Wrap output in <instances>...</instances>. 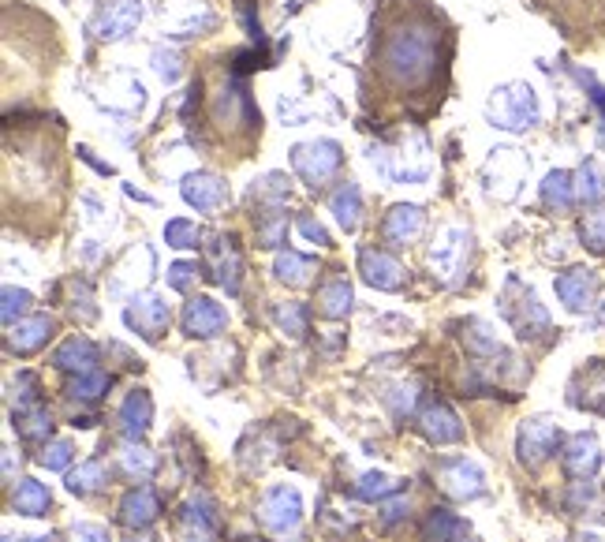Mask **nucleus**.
<instances>
[{
  "label": "nucleus",
  "mask_w": 605,
  "mask_h": 542,
  "mask_svg": "<svg viewBox=\"0 0 605 542\" xmlns=\"http://www.w3.org/2000/svg\"><path fill=\"white\" fill-rule=\"evenodd\" d=\"M437 64H441V34H437L434 15L411 8L385 30L378 49V72L393 90L419 94L426 86H434Z\"/></svg>",
  "instance_id": "obj_1"
},
{
  "label": "nucleus",
  "mask_w": 605,
  "mask_h": 542,
  "mask_svg": "<svg viewBox=\"0 0 605 542\" xmlns=\"http://www.w3.org/2000/svg\"><path fill=\"white\" fill-rule=\"evenodd\" d=\"M490 116L497 128H508V131H523L531 128L538 120V101H535V90L531 86H505V90H497V98L490 105Z\"/></svg>",
  "instance_id": "obj_2"
},
{
  "label": "nucleus",
  "mask_w": 605,
  "mask_h": 542,
  "mask_svg": "<svg viewBox=\"0 0 605 542\" xmlns=\"http://www.w3.org/2000/svg\"><path fill=\"white\" fill-rule=\"evenodd\" d=\"M542 8L557 15L561 27L583 30V38L605 27V0H542Z\"/></svg>",
  "instance_id": "obj_3"
},
{
  "label": "nucleus",
  "mask_w": 605,
  "mask_h": 542,
  "mask_svg": "<svg viewBox=\"0 0 605 542\" xmlns=\"http://www.w3.org/2000/svg\"><path fill=\"white\" fill-rule=\"evenodd\" d=\"M299 513H303V505H299V494L296 490H288V486H273L262 505H258V520H262V528L277 531H292L299 524Z\"/></svg>",
  "instance_id": "obj_4"
},
{
  "label": "nucleus",
  "mask_w": 605,
  "mask_h": 542,
  "mask_svg": "<svg viewBox=\"0 0 605 542\" xmlns=\"http://www.w3.org/2000/svg\"><path fill=\"white\" fill-rule=\"evenodd\" d=\"M292 165L296 172L307 180L310 187L325 184L333 172L340 169V146L337 143H310V146H299L292 154Z\"/></svg>",
  "instance_id": "obj_5"
},
{
  "label": "nucleus",
  "mask_w": 605,
  "mask_h": 542,
  "mask_svg": "<svg viewBox=\"0 0 605 542\" xmlns=\"http://www.w3.org/2000/svg\"><path fill=\"white\" fill-rule=\"evenodd\" d=\"M561 445V430L549 419H527L520 430V460L527 468H538L542 460H549Z\"/></svg>",
  "instance_id": "obj_6"
},
{
  "label": "nucleus",
  "mask_w": 605,
  "mask_h": 542,
  "mask_svg": "<svg viewBox=\"0 0 605 542\" xmlns=\"http://www.w3.org/2000/svg\"><path fill=\"white\" fill-rule=\"evenodd\" d=\"M172 314H169V303H161L157 296H142L127 307V326L139 329L146 341H157L165 329H169Z\"/></svg>",
  "instance_id": "obj_7"
},
{
  "label": "nucleus",
  "mask_w": 605,
  "mask_h": 542,
  "mask_svg": "<svg viewBox=\"0 0 605 542\" xmlns=\"http://www.w3.org/2000/svg\"><path fill=\"white\" fill-rule=\"evenodd\" d=\"M557 296L564 300L568 311H587V307H594V296H598V277L591 270L576 266V270L557 277Z\"/></svg>",
  "instance_id": "obj_8"
},
{
  "label": "nucleus",
  "mask_w": 605,
  "mask_h": 542,
  "mask_svg": "<svg viewBox=\"0 0 605 542\" xmlns=\"http://www.w3.org/2000/svg\"><path fill=\"white\" fill-rule=\"evenodd\" d=\"M225 326H228V314L213 300H206V296L191 300L187 311H183V333H187V337H217Z\"/></svg>",
  "instance_id": "obj_9"
},
{
  "label": "nucleus",
  "mask_w": 605,
  "mask_h": 542,
  "mask_svg": "<svg viewBox=\"0 0 605 542\" xmlns=\"http://www.w3.org/2000/svg\"><path fill=\"white\" fill-rule=\"evenodd\" d=\"M602 468V449L594 442V434H576L564 445V471L572 479H591L594 471Z\"/></svg>",
  "instance_id": "obj_10"
},
{
  "label": "nucleus",
  "mask_w": 605,
  "mask_h": 542,
  "mask_svg": "<svg viewBox=\"0 0 605 542\" xmlns=\"http://www.w3.org/2000/svg\"><path fill=\"white\" fill-rule=\"evenodd\" d=\"M437 479L452 498H479L482 494V471L471 460H445Z\"/></svg>",
  "instance_id": "obj_11"
},
{
  "label": "nucleus",
  "mask_w": 605,
  "mask_h": 542,
  "mask_svg": "<svg viewBox=\"0 0 605 542\" xmlns=\"http://www.w3.org/2000/svg\"><path fill=\"white\" fill-rule=\"evenodd\" d=\"M419 427H423V434L430 438L434 445H449V442H460V434H464V427H460V419L452 415L449 404H430L423 415H419Z\"/></svg>",
  "instance_id": "obj_12"
},
{
  "label": "nucleus",
  "mask_w": 605,
  "mask_h": 542,
  "mask_svg": "<svg viewBox=\"0 0 605 542\" xmlns=\"http://www.w3.org/2000/svg\"><path fill=\"white\" fill-rule=\"evenodd\" d=\"M157 513H161V501L150 486H135L124 501H120V520H124L127 528H146V524H154Z\"/></svg>",
  "instance_id": "obj_13"
},
{
  "label": "nucleus",
  "mask_w": 605,
  "mask_h": 542,
  "mask_svg": "<svg viewBox=\"0 0 605 542\" xmlns=\"http://www.w3.org/2000/svg\"><path fill=\"white\" fill-rule=\"evenodd\" d=\"M49 337H53V318H49V314H34L27 322L12 326V333H8V348L19 352V356H27V352H38Z\"/></svg>",
  "instance_id": "obj_14"
},
{
  "label": "nucleus",
  "mask_w": 605,
  "mask_h": 542,
  "mask_svg": "<svg viewBox=\"0 0 605 542\" xmlns=\"http://www.w3.org/2000/svg\"><path fill=\"white\" fill-rule=\"evenodd\" d=\"M139 19H142L139 0H113V4L101 8V38H124Z\"/></svg>",
  "instance_id": "obj_15"
},
{
  "label": "nucleus",
  "mask_w": 605,
  "mask_h": 542,
  "mask_svg": "<svg viewBox=\"0 0 605 542\" xmlns=\"http://www.w3.org/2000/svg\"><path fill=\"white\" fill-rule=\"evenodd\" d=\"M505 314H508V322L520 329V337H538V333H546L549 329V314L538 307V300L527 292V288H523L520 307H516V303H508Z\"/></svg>",
  "instance_id": "obj_16"
},
{
  "label": "nucleus",
  "mask_w": 605,
  "mask_h": 542,
  "mask_svg": "<svg viewBox=\"0 0 605 542\" xmlns=\"http://www.w3.org/2000/svg\"><path fill=\"white\" fill-rule=\"evenodd\" d=\"M381 232H385V240H389V243L415 240V236L423 232V210H419V206H396L393 214L385 217Z\"/></svg>",
  "instance_id": "obj_17"
},
{
  "label": "nucleus",
  "mask_w": 605,
  "mask_h": 542,
  "mask_svg": "<svg viewBox=\"0 0 605 542\" xmlns=\"http://www.w3.org/2000/svg\"><path fill=\"white\" fill-rule=\"evenodd\" d=\"M363 273L370 285L385 288V292H396L400 288V266H396V258H389L385 251H363Z\"/></svg>",
  "instance_id": "obj_18"
},
{
  "label": "nucleus",
  "mask_w": 605,
  "mask_h": 542,
  "mask_svg": "<svg viewBox=\"0 0 605 542\" xmlns=\"http://www.w3.org/2000/svg\"><path fill=\"white\" fill-rule=\"evenodd\" d=\"M57 363L60 371H79V374H90L94 371V363H98V348L86 341V337H71L64 348L57 352Z\"/></svg>",
  "instance_id": "obj_19"
},
{
  "label": "nucleus",
  "mask_w": 605,
  "mask_h": 542,
  "mask_svg": "<svg viewBox=\"0 0 605 542\" xmlns=\"http://www.w3.org/2000/svg\"><path fill=\"white\" fill-rule=\"evenodd\" d=\"M225 184L217 180V176H191L187 184H183V199L198 206V210H213V206H221L225 202Z\"/></svg>",
  "instance_id": "obj_20"
},
{
  "label": "nucleus",
  "mask_w": 605,
  "mask_h": 542,
  "mask_svg": "<svg viewBox=\"0 0 605 542\" xmlns=\"http://www.w3.org/2000/svg\"><path fill=\"white\" fill-rule=\"evenodd\" d=\"M150 415H154L150 397H146L142 389H135V393L124 400V408H120V423H124V430L131 438H139V434H146V427H150Z\"/></svg>",
  "instance_id": "obj_21"
},
{
  "label": "nucleus",
  "mask_w": 605,
  "mask_h": 542,
  "mask_svg": "<svg viewBox=\"0 0 605 542\" xmlns=\"http://www.w3.org/2000/svg\"><path fill=\"white\" fill-rule=\"evenodd\" d=\"M318 303H322V314L325 318H344L352 311V285L344 277H329L318 292Z\"/></svg>",
  "instance_id": "obj_22"
},
{
  "label": "nucleus",
  "mask_w": 605,
  "mask_h": 542,
  "mask_svg": "<svg viewBox=\"0 0 605 542\" xmlns=\"http://www.w3.org/2000/svg\"><path fill=\"white\" fill-rule=\"evenodd\" d=\"M542 199H546L549 210L568 214L572 202H576V184H572V176H568V172H549V180L542 184Z\"/></svg>",
  "instance_id": "obj_23"
},
{
  "label": "nucleus",
  "mask_w": 605,
  "mask_h": 542,
  "mask_svg": "<svg viewBox=\"0 0 605 542\" xmlns=\"http://www.w3.org/2000/svg\"><path fill=\"white\" fill-rule=\"evenodd\" d=\"M15 513L23 516H45L49 513V490L34 479H23L19 490H15Z\"/></svg>",
  "instance_id": "obj_24"
},
{
  "label": "nucleus",
  "mask_w": 605,
  "mask_h": 542,
  "mask_svg": "<svg viewBox=\"0 0 605 542\" xmlns=\"http://www.w3.org/2000/svg\"><path fill=\"white\" fill-rule=\"evenodd\" d=\"M105 483H109V475H105V468H101L98 460H86L83 468L68 475L71 494H94V490H101Z\"/></svg>",
  "instance_id": "obj_25"
},
{
  "label": "nucleus",
  "mask_w": 605,
  "mask_h": 542,
  "mask_svg": "<svg viewBox=\"0 0 605 542\" xmlns=\"http://www.w3.org/2000/svg\"><path fill=\"white\" fill-rule=\"evenodd\" d=\"M15 427L23 430V438H49L53 419H49V412H45L42 404H30V408H19V415H15Z\"/></svg>",
  "instance_id": "obj_26"
},
{
  "label": "nucleus",
  "mask_w": 605,
  "mask_h": 542,
  "mask_svg": "<svg viewBox=\"0 0 605 542\" xmlns=\"http://www.w3.org/2000/svg\"><path fill=\"white\" fill-rule=\"evenodd\" d=\"M576 199L579 202H587V206H594V202H602L605 199V187H602V172H598V165L594 161H587L583 169L576 172Z\"/></svg>",
  "instance_id": "obj_27"
},
{
  "label": "nucleus",
  "mask_w": 605,
  "mask_h": 542,
  "mask_svg": "<svg viewBox=\"0 0 605 542\" xmlns=\"http://www.w3.org/2000/svg\"><path fill=\"white\" fill-rule=\"evenodd\" d=\"M333 214H337V221L344 229H355V225H359V191H355L352 184H344L337 195H333Z\"/></svg>",
  "instance_id": "obj_28"
},
{
  "label": "nucleus",
  "mask_w": 605,
  "mask_h": 542,
  "mask_svg": "<svg viewBox=\"0 0 605 542\" xmlns=\"http://www.w3.org/2000/svg\"><path fill=\"white\" fill-rule=\"evenodd\" d=\"M310 270H314V262L303 255H296V251H288V255L277 258V277L281 281H288V285H303L310 277Z\"/></svg>",
  "instance_id": "obj_29"
},
{
  "label": "nucleus",
  "mask_w": 605,
  "mask_h": 542,
  "mask_svg": "<svg viewBox=\"0 0 605 542\" xmlns=\"http://www.w3.org/2000/svg\"><path fill=\"white\" fill-rule=\"evenodd\" d=\"M579 232H583V243H587L591 251H605V206L583 217V229Z\"/></svg>",
  "instance_id": "obj_30"
},
{
  "label": "nucleus",
  "mask_w": 605,
  "mask_h": 542,
  "mask_svg": "<svg viewBox=\"0 0 605 542\" xmlns=\"http://www.w3.org/2000/svg\"><path fill=\"white\" fill-rule=\"evenodd\" d=\"M105 386H109V378L98 374V371H90V374H83V378H75V382L68 386V393L71 397H83V400H98Z\"/></svg>",
  "instance_id": "obj_31"
},
{
  "label": "nucleus",
  "mask_w": 605,
  "mask_h": 542,
  "mask_svg": "<svg viewBox=\"0 0 605 542\" xmlns=\"http://www.w3.org/2000/svg\"><path fill=\"white\" fill-rule=\"evenodd\" d=\"M400 490V483L396 479H389V475H363V483H359V494L363 498H385V494H396Z\"/></svg>",
  "instance_id": "obj_32"
},
{
  "label": "nucleus",
  "mask_w": 605,
  "mask_h": 542,
  "mask_svg": "<svg viewBox=\"0 0 605 542\" xmlns=\"http://www.w3.org/2000/svg\"><path fill=\"white\" fill-rule=\"evenodd\" d=\"M120 460H124L127 475H150V471H154V457H150L146 449H135V445H127Z\"/></svg>",
  "instance_id": "obj_33"
},
{
  "label": "nucleus",
  "mask_w": 605,
  "mask_h": 542,
  "mask_svg": "<svg viewBox=\"0 0 605 542\" xmlns=\"http://www.w3.org/2000/svg\"><path fill=\"white\" fill-rule=\"evenodd\" d=\"M172 247H198V229L195 225H187V221H172L169 229H165Z\"/></svg>",
  "instance_id": "obj_34"
},
{
  "label": "nucleus",
  "mask_w": 605,
  "mask_h": 542,
  "mask_svg": "<svg viewBox=\"0 0 605 542\" xmlns=\"http://www.w3.org/2000/svg\"><path fill=\"white\" fill-rule=\"evenodd\" d=\"M277 322H281L288 333H303V329H307V314H303V307L292 303V307H281V311H277Z\"/></svg>",
  "instance_id": "obj_35"
},
{
  "label": "nucleus",
  "mask_w": 605,
  "mask_h": 542,
  "mask_svg": "<svg viewBox=\"0 0 605 542\" xmlns=\"http://www.w3.org/2000/svg\"><path fill=\"white\" fill-rule=\"evenodd\" d=\"M68 460H71V442H53L49 449H45L42 464H45V468L60 471V468H68Z\"/></svg>",
  "instance_id": "obj_36"
},
{
  "label": "nucleus",
  "mask_w": 605,
  "mask_h": 542,
  "mask_svg": "<svg viewBox=\"0 0 605 542\" xmlns=\"http://www.w3.org/2000/svg\"><path fill=\"white\" fill-rule=\"evenodd\" d=\"M71 539L75 542H109V531L98 528V524H79V528L71 531Z\"/></svg>",
  "instance_id": "obj_37"
},
{
  "label": "nucleus",
  "mask_w": 605,
  "mask_h": 542,
  "mask_svg": "<svg viewBox=\"0 0 605 542\" xmlns=\"http://www.w3.org/2000/svg\"><path fill=\"white\" fill-rule=\"evenodd\" d=\"M15 303H19V307H27L30 296H27V292H15V288H8V292H4V322H8V326L15 322Z\"/></svg>",
  "instance_id": "obj_38"
},
{
  "label": "nucleus",
  "mask_w": 605,
  "mask_h": 542,
  "mask_svg": "<svg viewBox=\"0 0 605 542\" xmlns=\"http://www.w3.org/2000/svg\"><path fill=\"white\" fill-rule=\"evenodd\" d=\"M191 273H195V270H191V266H183V262H180V266H172V288L191 285Z\"/></svg>",
  "instance_id": "obj_39"
},
{
  "label": "nucleus",
  "mask_w": 605,
  "mask_h": 542,
  "mask_svg": "<svg viewBox=\"0 0 605 542\" xmlns=\"http://www.w3.org/2000/svg\"><path fill=\"white\" fill-rule=\"evenodd\" d=\"M299 229L307 232L310 240H318V243H325V232H322V225H314V221H299Z\"/></svg>",
  "instance_id": "obj_40"
},
{
  "label": "nucleus",
  "mask_w": 605,
  "mask_h": 542,
  "mask_svg": "<svg viewBox=\"0 0 605 542\" xmlns=\"http://www.w3.org/2000/svg\"><path fill=\"white\" fill-rule=\"evenodd\" d=\"M34 542H53V539H34Z\"/></svg>",
  "instance_id": "obj_41"
},
{
  "label": "nucleus",
  "mask_w": 605,
  "mask_h": 542,
  "mask_svg": "<svg viewBox=\"0 0 605 542\" xmlns=\"http://www.w3.org/2000/svg\"><path fill=\"white\" fill-rule=\"evenodd\" d=\"M602 412H605V400H602Z\"/></svg>",
  "instance_id": "obj_42"
},
{
  "label": "nucleus",
  "mask_w": 605,
  "mask_h": 542,
  "mask_svg": "<svg viewBox=\"0 0 605 542\" xmlns=\"http://www.w3.org/2000/svg\"><path fill=\"white\" fill-rule=\"evenodd\" d=\"M602 322H605V314H602Z\"/></svg>",
  "instance_id": "obj_43"
}]
</instances>
